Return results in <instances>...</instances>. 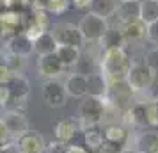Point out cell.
Here are the masks:
<instances>
[{"instance_id":"cell-1","label":"cell","mask_w":158,"mask_h":153,"mask_svg":"<svg viewBox=\"0 0 158 153\" xmlns=\"http://www.w3.org/2000/svg\"><path fill=\"white\" fill-rule=\"evenodd\" d=\"M130 66H131V59H130L124 46L103 50V55L100 61V71L105 75L108 84L126 80Z\"/></svg>"},{"instance_id":"cell-2","label":"cell","mask_w":158,"mask_h":153,"mask_svg":"<svg viewBox=\"0 0 158 153\" xmlns=\"http://www.w3.org/2000/svg\"><path fill=\"white\" fill-rule=\"evenodd\" d=\"M107 109V98H96V96H84L77 110L80 130L85 132L89 128H96L101 125Z\"/></svg>"},{"instance_id":"cell-3","label":"cell","mask_w":158,"mask_h":153,"mask_svg":"<svg viewBox=\"0 0 158 153\" xmlns=\"http://www.w3.org/2000/svg\"><path fill=\"white\" fill-rule=\"evenodd\" d=\"M77 27H78L80 34H82L85 43H100L110 25H108V20L100 18V16H96L94 13L89 11V13H85L80 18Z\"/></svg>"},{"instance_id":"cell-4","label":"cell","mask_w":158,"mask_h":153,"mask_svg":"<svg viewBox=\"0 0 158 153\" xmlns=\"http://www.w3.org/2000/svg\"><path fill=\"white\" fill-rule=\"evenodd\" d=\"M155 80H156V73L151 71L144 62H131L128 75H126V84L131 87L133 93L151 89Z\"/></svg>"},{"instance_id":"cell-5","label":"cell","mask_w":158,"mask_h":153,"mask_svg":"<svg viewBox=\"0 0 158 153\" xmlns=\"http://www.w3.org/2000/svg\"><path fill=\"white\" fill-rule=\"evenodd\" d=\"M52 36L55 37L57 45H68V46H77V48H82L84 46V37L80 34L78 27L75 23L69 22H60L55 23L52 27Z\"/></svg>"},{"instance_id":"cell-6","label":"cell","mask_w":158,"mask_h":153,"mask_svg":"<svg viewBox=\"0 0 158 153\" xmlns=\"http://www.w3.org/2000/svg\"><path fill=\"white\" fill-rule=\"evenodd\" d=\"M105 98L110 105H114L115 109L124 112L133 102V91L126 84V80L114 82V84H108V93Z\"/></svg>"},{"instance_id":"cell-7","label":"cell","mask_w":158,"mask_h":153,"mask_svg":"<svg viewBox=\"0 0 158 153\" xmlns=\"http://www.w3.org/2000/svg\"><path fill=\"white\" fill-rule=\"evenodd\" d=\"M41 96H43V102L52 109L66 107L68 98H69L64 89V84H60L59 80H44L43 89H41Z\"/></svg>"},{"instance_id":"cell-8","label":"cell","mask_w":158,"mask_h":153,"mask_svg":"<svg viewBox=\"0 0 158 153\" xmlns=\"http://www.w3.org/2000/svg\"><path fill=\"white\" fill-rule=\"evenodd\" d=\"M9 91V100L15 109H20V105H25V102L30 96V82L23 75H13L9 82L6 84Z\"/></svg>"},{"instance_id":"cell-9","label":"cell","mask_w":158,"mask_h":153,"mask_svg":"<svg viewBox=\"0 0 158 153\" xmlns=\"http://www.w3.org/2000/svg\"><path fill=\"white\" fill-rule=\"evenodd\" d=\"M15 150L18 153H44L46 141L39 132L27 130L20 137L15 139Z\"/></svg>"},{"instance_id":"cell-10","label":"cell","mask_w":158,"mask_h":153,"mask_svg":"<svg viewBox=\"0 0 158 153\" xmlns=\"http://www.w3.org/2000/svg\"><path fill=\"white\" fill-rule=\"evenodd\" d=\"M0 119L4 121V125L7 126L9 134L13 135V137H20L22 134H25L27 130H30V123H29V117L23 114L20 109H9L6 110Z\"/></svg>"},{"instance_id":"cell-11","label":"cell","mask_w":158,"mask_h":153,"mask_svg":"<svg viewBox=\"0 0 158 153\" xmlns=\"http://www.w3.org/2000/svg\"><path fill=\"white\" fill-rule=\"evenodd\" d=\"M6 53L29 59L34 53V41L25 32H18V34H15V36H11L7 39V43H6Z\"/></svg>"},{"instance_id":"cell-12","label":"cell","mask_w":158,"mask_h":153,"mask_svg":"<svg viewBox=\"0 0 158 153\" xmlns=\"http://www.w3.org/2000/svg\"><path fill=\"white\" fill-rule=\"evenodd\" d=\"M25 16L16 9H4L0 11V32L2 36H15L23 30Z\"/></svg>"},{"instance_id":"cell-13","label":"cell","mask_w":158,"mask_h":153,"mask_svg":"<svg viewBox=\"0 0 158 153\" xmlns=\"http://www.w3.org/2000/svg\"><path fill=\"white\" fill-rule=\"evenodd\" d=\"M37 73L44 80H57L59 77H62L66 73V70L62 68L57 55L50 53V55H43L37 59Z\"/></svg>"},{"instance_id":"cell-14","label":"cell","mask_w":158,"mask_h":153,"mask_svg":"<svg viewBox=\"0 0 158 153\" xmlns=\"http://www.w3.org/2000/svg\"><path fill=\"white\" fill-rule=\"evenodd\" d=\"M77 132H80V125L77 117H64L53 126V139L60 144H71Z\"/></svg>"},{"instance_id":"cell-15","label":"cell","mask_w":158,"mask_h":153,"mask_svg":"<svg viewBox=\"0 0 158 153\" xmlns=\"http://www.w3.org/2000/svg\"><path fill=\"white\" fill-rule=\"evenodd\" d=\"M103 141L108 142V144L114 146H121V148H128V142L131 135H130V130L126 126H123L121 123H112V125H105L103 128Z\"/></svg>"},{"instance_id":"cell-16","label":"cell","mask_w":158,"mask_h":153,"mask_svg":"<svg viewBox=\"0 0 158 153\" xmlns=\"http://www.w3.org/2000/svg\"><path fill=\"white\" fill-rule=\"evenodd\" d=\"M115 27L121 30L124 45H139L146 39V23L140 20L124 23V25H115Z\"/></svg>"},{"instance_id":"cell-17","label":"cell","mask_w":158,"mask_h":153,"mask_svg":"<svg viewBox=\"0 0 158 153\" xmlns=\"http://www.w3.org/2000/svg\"><path fill=\"white\" fill-rule=\"evenodd\" d=\"M135 144L131 146L137 153H158V134L153 130H144L133 141Z\"/></svg>"},{"instance_id":"cell-18","label":"cell","mask_w":158,"mask_h":153,"mask_svg":"<svg viewBox=\"0 0 158 153\" xmlns=\"http://www.w3.org/2000/svg\"><path fill=\"white\" fill-rule=\"evenodd\" d=\"M64 89L71 98H84L87 96V77L82 73H71L64 82Z\"/></svg>"},{"instance_id":"cell-19","label":"cell","mask_w":158,"mask_h":153,"mask_svg":"<svg viewBox=\"0 0 158 153\" xmlns=\"http://www.w3.org/2000/svg\"><path fill=\"white\" fill-rule=\"evenodd\" d=\"M107 93H108V80L100 70L87 75V96L105 98Z\"/></svg>"},{"instance_id":"cell-20","label":"cell","mask_w":158,"mask_h":153,"mask_svg":"<svg viewBox=\"0 0 158 153\" xmlns=\"http://www.w3.org/2000/svg\"><path fill=\"white\" fill-rule=\"evenodd\" d=\"M55 55L60 61L62 68L64 70H69L73 66H78L80 59H82V48L68 46V45H59L57 50H55Z\"/></svg>"},{"instance_id":"cell-21","label":"cell","mask_w":158,"mask_h":153,"mask_svg":"<svg viewBox=\"0 0 158 153\" xmlns=\"http://www.w3.org/2000/svg\"><path fill=\"white\" fill-rule=\"evenodd\" d=\"M114 16L117 18V25H124V23H130V22L139 20V0L119 2L117 11H115Z\"/></svg>"},{"instance_id":"cell-22","label":"cell","mask_w":158,"mask_h":153,"mask_svg":"<svg viewBox=\"0 0 158 153\" xmlns=\"http://www.w3.org/2000/svg\"><path fill=\"white\" fill-rule=\"evenodd\" d=\"M57 41L55 37L52 36V32H43L41 36H37L34 39V53L43 57V55H50V53H55L57 50Z\"/></svg>"},{"instance_id":"cell-23","label":"cell","mask_w":158,"mask_h":153,"mask_svg":"<svg viewBox=\"0 0 158 153\" xmlns=\"http://www.w3.org/2000/svg\"><path fill=\"white\" fill-rule=\"evenodd\" d=\"M139 20L146 25L158 20V0H139Z\"/></svg>"},{"instance_id":"cell-24","label":"cell","mask_w":158,"mask_h":153,"mask_svg":"<svg viewBox=\"0 0 158 153\" xmlns=\"http://www.w3.org/2000/svg\"><path fill=\"white\" fill-rule=\"evenodd\" d=\"M117 6H119V2L117 0H93L91 2V13H94L96 16H100V18H105L108 20L110 16L115 15V11H117Z\"/></svg>"},{"instance_id":"cell-25","label":"cell","mask_w":158,"mask_h":153,"mask_svg":"<svg viewBox=\"0 0 158 153\" xmlns=\"http://www.w3.org/2000/svg\"><path fill=\"white\" fill-rule=\"evenodd\" d=\"M103 142H105V141H103V134L98 130V126H96V128H89V130L84 132V146H85L91 153L98 151Z\"/></svg>"},{"instance_id":"cell-26","label":"cell","mask_w":158,"mask_h":153,"mask_svg":"<svg viewBox=\"0 0 158 153\" xmlns=\"http://www.w3.org/2000/svg\"><path fill=\"white\" fill-rule=\"evenodd\" d=\"M103 50L107 48H119V46H124V39H123V34L121 30L117 27H108V30L105 32L103 39L100 41Z\"/></svg>"},{"instance_id":"cell-27","label":"cell","mask_w":158,"mask_h":153,"mask_svg":"<svg viewBox=\"0 0 158 153\" xmlns=\"http://www.w3.org/2000/svg\"><path fill=\"white\" fill-rule=\"evenodd\" d=\"M71 6L69 0H46V13L50 15H62Z\"/></svg>"},{"instance_id":"cell-28","label":"cell","mask_w":158,"mask_h":153,"mask_svg":"<svg viewBox=\"0 0 158 153\" xmlns=\"http://www.w3.org/2000/svg\"><path fill=\"white\" fill-rule=\"evenodd\" d=\"M6 61H7V66L13 75H22V71L25 70V64H27V59L9 55V53H6Z\"/></svg>"},{"instance_id":"cell-29","label":"cell","mask_w":158,"mask_h":153,"mask_svg":"<svg viewBox=\"0 0 158 153\" xmlns=\"http://www.w3.org/2000/svg\"><path fill=\"white\" fill-rule=\"evenodd\" d=\"M142 62L149 68L151 71L158 73V46H155V48H151V50L146 52Z\"/></svg>"},{"instance_id":"cell-30","label":"cell","mask_w":158,"mask_h":153,"mask_svg":"<svg viewBox=\"0 0 158 153\" xmlns=\"http://www.w3.org/2000/svg\"><path fill=\"white\" fill-rule=\"evenodd\" d=\"M13 144H15V137L9 134L7 126L0 119V150H6V148H9V146H13Z\"/></svg>"},{"instance_id":"cell-31","label":"cell","mask_w":158,"mask_h":153,"mask_svg":"<svg viewBox=\"0 0 158 153\" xmlns=\"http://www.w3.org/2000/svg\"><path fill=\"white\" fill-rule=\"evenodd\" d=\"M11 77H13V73H11V70H9V66H7L6 53L0 50V84H7Z\"/></svg>"},{"instance_id":"cell-32","label":"cell","mask_w":158,"mask_h":153,"mask_svg":"<svg viewBox=\"0 0 158 153\" xmlns=\"http://www.w3.org/2000/svg\"><path fill=\"white\" fill-rule=\"evenodd\" d=\"M146 39L158 46V20L149 23V25H146Z\"/></svg>"},{"instance_id":"cell-33","label":"cell","mask_w":158,"mask_h":153,"mask_svg":"<svg viewBox=\"0 0 158 153\" xmlns=\"http://www.w3.org/2000/svg\"><path fill=\"white\" fill-rule=\"evenodd\" d=\"M11 105V100H9V91L6 84H0V109H6Z\"/></svg>"},{"instance_id":"cell-34","label":"cell","mask_w":158,"mask_h":153,"mask_svg":"<svg viewBox=\"0 0 158 153\" xmlns=\"http://www.w3.org/2000/svg\"><path fill=\"white\" fill-rule=\"evenodd\" d=\"M71 2V6L75 9H78V11H89L91 9V2L93 0H69Z\"/></svg>"},{"instance_id":"cell-35","label":"cell","mask_w":158,"mask_h":153,"mask_svg":"<svg viewBox=\"0 0 158 153\" xmlns=\"http://www.w3.org/2000/svg\"><path fill=\"white\" fill-rule=\"evenodd\" d=\"M66 153H91L84 144H68L66 146Z\"/></svg>"},{"instance_id":"cell-36","label":"cell","mask_w":158,"mask_h":153,"mask_svg":"<svg viewBox=\"0 0 158 153\" xmlns=\"http://www.w3.org/2000/svg\"><path fill=\"white\" fill-rule=\"evenodd\" d=\"M121 153H137V151L133 150V148H124V150H123Z\"/></svg>"},{"instance_id":"cell-37","label":"cell","mask_w":158,"mask_h":153,"mask_svg":"<svg viewBox=\"0 0 158 153\" xmlns=\"http://www.w3.org/2000/svg\"><path fill=\"white\" fill-rule=\"evenodd\" d=\"M117 2H126V0H117Z\"/></svg>"},{"instance_id":"cell-38","label":"cell","mask_w":158,"mask_h":153,"mask_svg":"<svg viewBox=\"0 0 158 153\" xmlns=\"http://www.w3.org/2000/svg\"><path fill=\"white\" fill-rule=\"evenodd\" d=\"M156 82H158V73H156Z\"/></svg>"}]
</instances>
